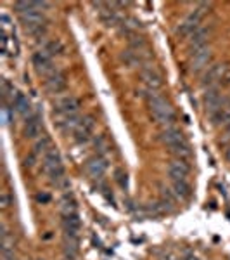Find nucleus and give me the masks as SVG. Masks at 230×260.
<instances>
[{"label": "nucleus", "instance_id": "nucleus-20", "mask_svg": "<svg viewBox=\"0 0 230 260\" xmlns=\"http://www.w3.org/2000/svg\"><path fill=\"white\" fill-rule=\"evenodd\" d=\"M192 194L190 186L187 180H173V196L180 200H189Z\"/></svg>", "mask_w": 230, "mask_h": 260}, {"label": "nucleus", "instance_id": "nucleus-21", "mask_svg": "<svg viewBox=\"0 0 230 260\" xmlns=\"http://www.w3.org/2000/svg\"><path fill=\"white\" fill-rule=\"evenodd\" d=\"M12 106H14V110L19 113V115L26 116L28 113L31 110V103L30 99L26 98L24 94H18V98L14 99V103H12Z\"/></svg>", "mask_w": 230, "mask_h": 260}, {"label": "nucleus", "instance_id": "nucleus-29", "mask_svg": "<svg viewBox=\"0 0 230 260\" xmlns=\"http://www.w3.org/2000/svg\"><path fill=\"white\" fill-rule=\"evenodd\" d=\"M36 201H40V203H49L50 196L45 194V192H39V194H36Z\"/></svg>", "mask_w": 230, "mask_h": 260}, {"label": "nucleus", "instance_id": "nucleus-27", "mask_svg": "<svg viewBox=\"0 0 230 260\" xmlns=\"http://www.w3.org/2000/svg\"><path fill=\"white\" fill-rule=\"evenodd\" d=\"M36 158H39V154H36V153L28 154V156H26V160H24V167H30V169H31V167L35 165Z\"/></svg>", "mask_w": 230, "mask_h": 260}, {"label": "nucleus", "instance_id": "nucleus-7", "mask_svg": "<svg viewBox=\"0 0 230 260\" xmlns=\"http://www.w3.org/2000/svg\"><path fill=\"white\" fill-rule=\"evenodd\" d=\"M54 57L50 56V54L45 52L44 49L42 50H36L35 54H33V66H35L36 73L39 75H45V77H50V75L54 73Z\"/></svg>", "mask_w": 230, "mask_h": 260}, {"label": "nucleus", "instance_id": "nucleus-31", "mask_svg": "<svg viewBox=\"0 0 230 260\" xmlns=\"http://www.w3.org/2000/svg\"><path fill=\"white\" fill-rule=\"evenodd\" d=\"M183 260H199V258H198V257H194V255H187V257L183 258Z\"/></svg>", "mask_w": 230, "mask_h": 260}, {"label": "nucleus", "instance_id": "nucleus-16", "mask_svg": "<svg viewBox=\"0 0 230 260\" xmlns=\"http://www.w3.org/2000/svg\"><path fill=\"white\" fill-rule=\"evenodd\" d=\"M160 139H161L163 144H166L168 148H173V146L185 142V139H183V134L178 128H175V127H166L160 134Z\"/></svg>", "mask_w": 230, "mask_h": 260}, {"label": "nucleus", "instance_id": "nucleus-25", "mask_svg": "<svg viewBox=\"0 0 230 260\" xmlns=\"http://www.w3.org/2000/svg\"><path fill=\"white\" fill-rule=\"evenodd\" d=\"M12 203V198H11V192L7 189H4L0 192V207H2V210H7V208L11 207Z\"/></svg>", "mask_w": 230, "mask_h": 260}, {"label": "nucleus", "instance_id": "nucleus-18", "mask_svg": "<svg viewBox=\"0 0 230 260\" xmlns=\"http://www.w3.org/2000/svg\"><path fill=\"white\" fill-rule=\"evenodd\" d=\"M78 213V203L71 192H66L61 200V215H73Z\"/></svg>", "mask_w": 230, "mask_h": 260}, {"label": "nucleus", "instance_id": "nucleus-9", "mask_svg": "<svg viewBox=\"0 0 230 260\" xmlns=\"http://www.w3.org/2000/svg\"><path fill=\"white\" fill-rule=\"evenodd\" d=\"M66 87H68V78L61 70L54 71L50 77H47V82H45V89L50 94H61L62 90H66Z\"/></svg>", "mask_w": 230, "mask_h": 260}, {"label": "nucleus", "instance_id": "nucleus-23", "mask_svg": "<svg viewBox=\"0 0 230 260\" xmlns=\"http://www.w3.org/2000/svg\"><path fill=\"white\" fill-rule=\"evenodd\" d=\"M44 50L47 54H50L52 57H56V56H61L62 52H64V45H62V42L61 40H50L47 45L44 47Z\"/></svg>", "mask_w": 230, "mask_h": 260}, {"label": "nucleus", "instance_id": "nucleus-5", "mask_svg": "<svg viewBox=\"0 0 230 260\" xmlns=\"http://www.w3.org/2000/svg\"><path fill=\"white\" fill-rule=\"evenodd\" d=\"M228 64H225V62H213L210 68L206 70V73H204L203 80H201V87L203 89H211V87H218V83L221 82V77H223V73L227 71Z\"/></svg>", "mask_w": 230, "mask_h": 260}, {"label": "nucleus", "instance_id": "nucleus-22", "mask_svg": "<svg viewBox=\"0 0 230 260\" xmlns=\"http://www.w3.org/2000/svg\"><path fill=\"white\" fill-rule=\"evenodd\" d=\"M171 149V153L177 156V160H183V161H187L189 158L192 156V151H190V146L187 144V141L185 142H182V144H177V146H173V148H170Z\"/></svg>", "mask_w": 230, "mask_h": 260}, {"label": "nucleus", "instance_id": "nucleus-28", "mask_svg": "<svg viewBox=\"0 0 230 260\" xmlns=\"http://www.w3.org/2000/svg\"><path fill=\"white\" fill-rule=\"evenodd\" d=\"M220 85H221V87H230V66L227 68V71L223 73V77H221Z\"/></svg>", "mask_w": 230, "mask_h": 260}, {"label": "nucleus", "instance_id": "nucleus-4", "mask_svg": "<svg viewBox=\"0 0 230 260\" xmlns=\"http://www.w3.org/2000/svg\"><path fill=\"white\" fill-rule=\"evenodd\" d=\"M78 110H80V101L76 98H73V95H66V98L59 99L54 104V116H56L57 120L68 118V116L76 115Z\"/></svg>", "mask_w": 230, "mask_h": 260}, {"label": "nucleus", "instance_id": "nucleus-6", "mask_svg": "<svg viewBox=\"0 0 230 260\" xmlns=\"http://www.w3.org/2000/svg\"><path fill=\"white\" fill-rule=\"evenodd\" d=\"M211 61H213V52L210 47L196 50L190 56V71L192 73H199V71H203L204 68H210L213 64Z\"/></svg>", "mask_w": 230, "mask_h": 260}, {"label": "nucleus", "instance_id": "nucleus-14", "mask_svg": "<svg viewBox=\"0 0 230 260\" xmlns=\"http://www.w3.org/2000/svg\"><path fill=\"white\" fill-rule=\"evenodd\" d=\"M140 77H142V82L145 83L149 90L152 92H158V89H161L163 85V77L158 73V70L154 68H144L140 71Z\"/></svg>", "mask_w": 230, "mask_h": 260}, {"label": "nucleus", "instance_id": "nucleus-19", "mask_svg": "<svg viewBox=\"0 0 230 260\" xmlns=\"http://www.w3.org/2000/svg\"><path fill=\"white\" fill-rule=\"evenodd\" d=\"M82 123V118L78 115H73V116H68V118H61L57 120V127H59L62 132L66 134H74V130L78 128V125Z\"/></svg>", "mask_w": 230, "mask_h": 260}, {"label": "nucleus", "instance_id": "nucleus-24", "mask_svg": "<svg viewBox=\"0 0 230 260\" xmlns=\"http://www.w3.org/2000/svg\"><path fill=\"white\" fill-rule=\"evenodd\" d=\"M50 148H52V144H50L49 137H42V139L35 144V151H33V153H36L39 156H40V154H44V156H45Z\"/></svg>", "mask_w": 230, "mask_h": 260}, {"label": "nucleus", "instance_id": "nucleus-15", "mask_svg": "<svg viewBox=\"0 0 230 260\" xmlns=\"http://www.w3.org/2000/svg\"><path fill=\"white\" fill-rule=\"evenodd\" d=\"M190 174V167L183 160H173L168 165V175L171 180H187Z\"/></svg>", "mask_w": 230, "mask_h": 260}, {"label": "nucleus", "instance_id": "nucleus-8", "mask_svg": "<svg viewBox=\"0 0 230 260\" xmlns=\"http://www.w3.org/2000/svg\"><path fill=\"white\" fill-rule=\"evenodd\" d=\"M225 101L227 99L221 98L218 87H211V89L206 90V94H204V106H206V111L210 113V116L223 106Z\"/></svg>", "mask_w": 230, "mask_h": 260}, {"label": "nucleus", "instance_id": "nucleus-30", "mask_svg": "<svg viewBox=\"0 0 230 260\" xmlns=\"http://www.w3.org/2000/svg\"><path fill=\"white\" fill-rule=\"evenodd\" d=\"M225 160H227L228 163H230V148L225 151Z\"/></svg>", "mask_w": 230, "mask_h": 260}, {"label": "nucleus", "instance_id": "nucleus-17", "mask_svg": "<svg viewBox=\"0 0 230 260\" xmlns=\"http://www.w3.org/2000/svg\"><path fill=\"white\" fill-rule=\"evenodd\" d=\"M42 134V120L39 115H33L26 120V125H24V136L28 139H36Z\"/></svg>", "mask_w": 230, "mask_h": 260}, {"label": "nucleus", "instance_id": "nucleus-3", "mask_svg": "<svg viewBox=\"0 0 230 260\" xmlns=\"http://www.w3.org/2000/svg\"><path fill=\"white\" fill-rule=\"evenodd\" d=\"M201 19H203V12H201L199 9L192 11L190 14L187 16L180 24H178L177 35L182 37V39H190V37L201 28Z\"/></svg>", "mask_w": 230, "mask_h": 260}, {"label": "nucleus", "instance_id": "nucleus-10", "mask_svg": "<svg viewBox=\"0 0 230 260\" xmlns=\"http://www.w3.org/2000/svg\"><path fill=\"white\" fill-rule=\"evenodd\" d=\"M106 169H107V161L102 154H97V156L90 158V160H87L85 163V172L92 179H100L106 174Z\"/></svg>", "mask_w": 230, "mask_h": 260}, {"label": "nucleus", "instance_id": "nucleus-1", "mask_svg": "<svg viewBox=\"0 0 230 260\" xmlns=\"http://www.w3.org/2000/svg\"><path fill=\"white\" fill-rule=\"evenodd\" d=\"M145 101H147L150 115H152V118L156 120L158 123L165 125V127H173L177 116H175V111L168 101L163 98L161 94L152 92V90H149L147 94H145Z\"/></svg>", "mask_w": 230, "mask_h": 260}, {"label": "nucleus", "instance_id": "nucleus-26", "mask_svg": "<svg viewBox=\"0 0 230 260\" xmlns=\"http://www.w3.org/2000/svg\"><path fill=\"white\" fill-rule=\"evenodd\" d=\"M116 180L120 182V186L121 187H125L127 189L128 187V179H127V174H123L121 170H116Z\"/></svg>", "mask_w": 230, "mask_h": 260}, {"label": "nucleus", "instance_id": "nucleus-12", "mask_svg": "<svg viewBox=\"0 0 230 260\" xmlns=\"http://www.w3.org/2000/svg\"><path fill=\"white\" fill-rule=\"evenodd\" d=\"M211 30H213L211 26L199 28V30L190 37V39H189L190 52H196V50H199V49L208 47V40H210V37H211Z\"/></svg>", "mask_w": 230, "mask_h": 260}, {"label": "nucleus", "instance_id": "nucleus-2", "mask_svg": "<svg viewBox=\"0 0 230 260\" xmlns=\"http://www.w3.org/2000/svg\"><path fill=\"white\" fill-rule=\"evenodd\" d=\"M44 170L45 174L49 175V179L52 180L54 184L61 186L62 180L64 179V165H62V160H61V154L57 148H50L47 151V154L44 156Z\"/></svg>", "mask_w": 230, "mask_h": 260}, {"label": "nucleus", "instance_id": "nucleus-11", "mask_svg": "<svg viewBox=\"0 0 230 260\" xmlns=\"http://www.w3.org/2000/svg\"><path fill=\"white\" fill-rule=\"evenodd\" d=\"M94 128H95V120H94V116H83L82 118V123L78 125V128L74 130V141L76 142H87L90 139V136H92V132H94Z\"/></svg>", "mask_w": 230, "mask_h": 260}, {"label": "nucleus", "instance_id": "nucleus-13", "mask_svg": "<svg viewBox=\"0 0 230 260\" xmlns=\"http://www.w3.org/2000/svg\"><path fill=\"white\" fill-rule=\"evenodd\" d=\"M62 229H64V236H73L78 238L80 236V229H82V220L78 213L73 215H62Z\"/></svg>", "mask_w": 230, "mask_h": 260}]
</instances>
